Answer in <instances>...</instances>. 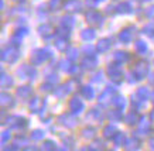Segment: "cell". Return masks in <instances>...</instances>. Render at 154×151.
<instances>
[{
	"mask_svg": "<svg viewBox=\"0 0 154 151\" xmlns=\"http://www.w3.org/2000/svg\"><path fill=\"white\" fill-rule=\"evenodd\" d=\"M27 33H28V30L26 29V27H20V29H17L16 30V34L14 35H17V37H24V35H27Z\"/></svg>",
	"mask_w": 154,
	"mask_h": 151,
	"instance_id": "49",
	"label": "cell"
},
{
	"mask_svg": "<svg viewBox=\"0 0 154 151\" xmlns=\"http://www.w3.org/2000/svg\"><path fill=\"white\" fill-rule=\"evenodd\" d=\"M57 122L62 124V126H65L68 128H74L76 127V124H78V120L75 117L74 113H64V114H60L58 119H57Z\"/></svg>",
	"mask_w": 154,
	"mask_h": 151,
	"instance_id": "7",
	"label": "cell"
},
{
	"mask_svg": "<svg viewBox=\"0 0 154 151\" xmlns=\"http://www.w3.org/2000/svg\"><path fill=\"white\" fill-rule=\"evenodd\" d=\"M107 119H109L110 122H120L122 119H123V113H122V109L115 107L113 110L107 112Z\"/></svg>",
	"mask_w": 154,
	"mask_h": 151,
	"instance_id": "25",
	"label": "cell"
},
{
	"mask_svg": "<svg viewBox=\"0 0 154 151\" xmlns=\"http://www.w3.org/2000/svg\"><path fill=\"white\" fill-rule=\"evenodd\" d=\"M0 99H2V100H0V103H2L3 110H6V109H11L14 106V98L10 93L3 92V93L0 95Z\"/></svg>",
	"mask_w": 154,
	"mask_h": 151,
	"instance_id": "17",
	"label": "cell"
},
{
	"mask_svg": "<svg viewBox=\"0 0 154 151\" xmlns=\"http://www.w3.org/2000/svg\"><path fill=\"white\" fill-rule=\"evenodd\" d=\"M13 146H14V148H20L21 146H27V140H26L23 136H17L16 140H14Z\"/></svg>",
	"mask_w": 154,
	"mask_h": 151,
	"instance_id": "46",
	"label": "cell"
},
{
	"mask_svg": "<svg viewBox=\"0 0 154 151\" xmlns=\"http://www.w3.org/2000/svg\"><path fill=\"white\" fill-rule=\"evenodd\" d=\"M139 122H140V116H139V113H137L136 110H131V112H129V113L125 116V123L129 124V126L137 124Z\"/></svg>",
	"mask_w": 154,
	"mask_h": 151,
	"instance_id": "22",
	"label": "cell"
},
{
	"mask_svg": "<svg viewBox=\"0 0 154 151\" xmlns=\"http://www.w3.org/2000/svg\"><path fill=\"white\" fill-rule=\"evenodd\" d=\"M102 76H103V72H98L94 76V82H102Z\"/></svg>",
	"mask_w": 154,
	"mask_h": 151,
	"instance_id": "54",
	"label": "cell"
},
{
	"mask_svg": "<svg viewBox=\"0 0 154 151\" xmlns=\"http://www.w3.org/2000/svg\"><path fill=\"white\" fill-rule=\"evenodd\" d=\"M129 59H130V55H129V52H126V51H116L113 54V61L116 62V64H119V65L126 64Z\"/></svg>",
	"mask_w": 154,
	"mask_h": 151,
	"instance_id": "21",
	"label": "cell"
},
{
	"mask_svg": "<svg viewBox=\"0 0 154 151\" xmlns=\"http://www.w3.org/2000/svg\"><path fill=\"white\" fill-rule=\"evenodd\" d=\"M141 2H151V0H141Z\"/></svg>",
	"mask_w": 154,
	"mask_h": 151,
	"instance_id": "61",
	"label": "cell"
},
{
	"mask_svg": "<svg viewBox=\"0 0 154 151\" xmlns=\"http://www.w3.org/2000/svg\"><path fill=\"white\" fill-rule=\"evenodd\" d=\"M112 141H113V144L116 147H120V146H125L126 144V141H127V138H126V134L123 131H117L115 136H113V138H112Z\"/></svg>",
	"mask_w": 154,
	"mask_h": 151,
	"instance_id": "24",
	"label": "cell"
},
{
	"mask_svg": "<svg viewBox=\"0 0 154 151\" xmlns=\"http://www.w3.org/2000/svg\"><path fill=\"white\" fill-rule=\"evenodd\" d=\"M96 2H98V3H99V2H103V0H96Z\"/></svg>",
	"mask_w": 154,
	"mask_h": 151,
	"instance_id": "62",
	"label": "cell"
},
{
	"mask_svg": "<svg viewBox=\"0 0 154 151\" xmlns=\"http://www.w3.org/2000/svg\"><path fill=\"white\" fill-rule=\"evenodd\" d=\"M69 31H71V30H68L66 27H62V26H61L60 29H57L55 34H57V37L65 38V40H68V38H69Z\"/></svg>",
	"mask_w": 154,
	"mask_h": 151,
	"instance_id": "42",
	"label": "cell"
},
{
	"mask_svg": "<svg viewBox=\"0 0 154 151\" xmlns=\"http://www.w3.org/2000/svg\"><path fill=\"white\" fill-rule=\"evenodd\" d=\"M0 85H2V88H3V89H9V88H11V86L14 85V80H13V78H11L10 75H7L5 71H2Z\"/></svg>",
	"mask_w": 154,
	"mask_h": 151,
	"instance_id": "23",
	"label": "cell"
},
{
	"mask_svg": "<svg viewBox=\"0 0 154 151\" xmlns=\"http://www.w3.org/2000/svg\"><path fill=\"white\" fill-rule=\"evenodd\" d=\"M125 146H126L127 150H139V148H140V146H141V141L134 136V137H131V138H129Z\"/></svg>",
	"mask_w": 154,
	"mask_h": 151,
	"instance_id": "28",
	"label": "cell"
},
{
	"mask_svg": "<svg viewBox=\"0 0 154 151\" xmlns=\"http://www.w3.org/2000/svg\"><path fill=\"white\" fill-rule=\"evenodd\" d=\"M107 75L110 78V80H113L115 83H120L122 80H123V71H122V68L119 64H112V65H109L107 68Z\"/></svg>",
	"mask_w": 154,
	"mask_h": 151,
	"instance_id": "6",
	"label": "cell"
},
{
	"mask_svg": "<svg viewBox=\"0 0 154 151\" xmlns=\"http://www.w3.org/2000/svg\"><path fill=\"white\" fill-rule=\"evenodd\" d=\"M96 3H98L96 0H86V5H88V6H91V7H94V6L96 5Z\"/></svg>",
	"mask_w": 154,
	"mask_h": 151,
	"instance_id": "55",
	"label": "cell"
},
{
	"mask_svg": "<svg viewBox=\"0 0 154 151\" xmlns=\"http://www.w3.org/2000/svg\"><path fill=\"white\" fill-rule=\"evenodd\" d=\"M112 104L115 107L123 110L125 106H126V99H125L123 96H120V95H115V98H113V100H112Z\"/></svg>",
	"mask_w": 154,
	"mask_h": 151,
	"instance_id": "32",
	"label": "cell"
},
{
	"mask_svg": "<svg viewBox=\"0 0 154 151\" xmlns=\"http://www.w3.org/2000/svg\"><path fill=\"white\" fill-rule=\"evenodd\" d=\"M150 93H151V92H150L147 88H139V90H137V95H139L143 100L150 99Z\"/></svg>",
	"mask_w": 154,
	"mask_h": 151,
	"instance_id": "44",
	"label": "cell"
},
{
	"mask_svg": "<svg viewBox=\"0 0 154 151\" xmlns=\"http://www.w3.org/2000/svg\"><path fill=\"white\" fill-rule=\"evenodd\" d=\"M150 83H151V85H154V74H151V75H150Z\"/></svg>",
	"mask_w": 154,
	"mask_h": 151,
	"instance_id": "57",
	"label": "cell"
},
{
	"mask_svg": "<svg viewBox=\"0 0 154 151\" xmlns=\"http://www.w3.org/2000/svg\"><path fill=\"white\" fill-rule=\"evenodd\" d=\"M62 141H64V144H65V146L72 147V146H74V137L65 136V137H62Z\"/></svg>",
	"mask_w": 154,
	"mask_h": 151,
	"instance_id": "50",
	"label": "cell"
},
{
	"mask_svg": "<svg viewBox=\"0 0 154 151\" xmlns=\"http://www.w3.org/2000/svg\"><path fill=\"white\" fill-rule=\"evenodd\" d=\"M115 95H116V89L115 88H106L102 93L99 95V99H98L99 103H102V104L110 103L113 100V98H115Z\"/></svg>",
	"mask_w": 154,
	"mask_h": 151,
	"instance_id": "10",
	"label": "cell"
},
{
	"mask_svg": "<svg viewBox=\"0 0 154 151\" xmlns=\"http://www.w3.org/2000/svg\"><path fill=\"white\" fill-rule=\"evenodd\" d=\"M116 11L117 13H120V14H130L131 11H133V7H131L130 3H122L116 7Z\"/></svg>",
	"mask_w": 154,
	"mask_h": 151,
	"instance_id": "31",
	"label": "cell"
},
{
	"mask_svg": "<svg viewBox=\"0 0 154 151\" xmlns=\"http://www.w3.org/2000/svg\"><path fill=\"white\" fill-rule=\"evenodd\" d=\"M69 110H71V113H74V114H79L82 113L85 110V104L84 102L79 99V98H76V96H74L72 99L69 100Z\"/></svg>",
	"mask_w": 154,
	"mask_h": 151,
	"instance_id": "11",
	"label": "cell"
},
{
	"mask_svg": "<svg viewBox=\"0 0 154 151\" xmlns=\"http://www.w3.org/2000/svg\"><path fill=\"white\" fill-rule=\"evenodd\" d=\"M57 30H54V27H52L51 24H41L40 27H38V33H40V35H41L42 38H50L52 37L54 34H55Z\"/></svg>",
	"mask_w": 154,
	"mask_h": 151,
	"instance_id": "16",
	"label": "cell"
},
{
	"mask_svg": "<svg viewBox=\"0 0 154 151\" xmlns=\"http://www.w3.org/2000/svg\"><path fill=\"white\" fill-rule=\"evenodd\" d=\"M112 47V40L110 38H100L98 41V45H96V51L103 54V52H107Z\"/></svg>",
	"mask_w": 154,
	"mask_h": 151,
	"instance_id": "20",
	"label": "cell"
},
{
	"mask_svg": "<svg viewBox=\"0 0 154 151\" xmlns=\"http://www.w3.org/2000/svg\"><path fill=\"white\" fill-rule=\"evenodd\" d=\"M42 150H48V151H51V150H57V144L52 140H45V141L42 143V147H41Z\"/></svg>",
	"mask_w": 154,
	"mask_h": 151,
	"instance_id": "45",
	"label": "cell"
},
{
	"mask_svg": "<svg viewBox=\"0 0 154 151\" xmlns=\"http://www.w3.org/2000/svg\"><path fill=\"white\" fill-rule=\"evenodd\" d=\"M149 144H150V148H153V150H154V137H151V138H150Z\"/></svg>",
	"mask_w": 154,
	"mask_h": 151,
	"instance_id": "56",
	"label": "cell"
},
{
	"mask_svg": "<svg viewBox=\"0 0 154 151\" xmlns=\"http://www.w3.org/2000/svg\"><path fill=\"white\" fill-rule=\"evenodd\" d=\"M72 61L71 59H62V61L60 62V69H62L64 72H66V74H69V71H71V68H72Z\"/></svg>",
	"mask_w": 154,
	"mask_h": 151,
	"instance_id": "41",
	"label": "cell"
},
{
	"mask_svg": "<svg viewBox=\"0 0 154 151\" xmlns=\"http://www.w3.org/2000/svg\"><path fill=\"white\" fill-rule=\"evenodd\" d=\"M65 54H66V58L71 59V61H75V59H78V57H79V51L75 47H68Z\"/></svg>",
	"mask_w": 154,
	"mask_h": 151,
	"instance_id": "36",
	"label": "cell"
},
{
	"mask_svg": "<svg viewBox=\"0 0 154 151\" xmlns=\"http://www.w3.org/2000/svg\"><path fill=\"white\" fill-rule=\"evenodd\" d=\"M40 90H41V92H44V93H52V92L55 90V88H54V83H52V82L47 80V82L41 83V86H40Z\"/></svg>",
	"mask_w": 154,
	"mask_h": 151,
	"instance_id": "38",
	"label": "cell"
},
{
	"mask_svg": "<svg viewBox=\"0 0 154 151\" xmlns=\"http://www.w3.org/2000/svg\"><path fill=\"white\" fill-rule=\"evenodd\" d=\"M81 66L84 69H94L98 66V59L95 55H85L82 58V62H81Z\"/></svg>",
	"mask_w": 154,
	"mask_h": 151,
	"instance_id": "14",
	"label": "cell"
},
{
	"mask_svg": "<svg viewBox=\"0 0 154 151\" xmlns=\"http://www.w3.org/2000/svg\"><path fill=\"white\" fill-rule=\"evenodd\" d=\"M134 50H136V52H137V54H146V52H147V50H149V47H147V43H146V41H143V40L136 41Z\"/></svg>",
	"mask_w": 154,
	"mask_h": 151,
	"instance_id": "34",
	"label": "cell"
},
{
	"mask_svg": "<svg viewBox=\"0 0 154 151\" xmlns=\"http://www.w3.org/2000/svg\"><path fill=\"white\" fill-rule=\"evenodd\" d=\"M146 17L150 20H154V6H150L149 9H146Z\"/></svg>",
	"mask_w": 154,
	"mask_h": 151,
	"instance_id": "51",
	"label": "cell"
},
{
	"mask_svg": "<svg viewBox=\"0 0 154 151\" xmlns=\"http://www.w3.org/2000/svg\"><path fill=\"white\" fill-rule=\"evenodd\" d=\"M61 26L62 27H66L68 30H72L75 26V20L72 16H64L62 19H61Z\"/></svg>",
	"mask_w": 154,
	"mask_h": 151,
	"instance_id": "30",
	"label": "cell"
},
{
	"mask_svg": "<svg viewBox=\"0 0 154 151\" xmlns=\"http://www.w3.org/2000/svg\"><path fill=\"white\" fill-rule=\"evenodd\" d=\"M79 72H81V66H78V65H72V68H71V71H69V74L71 75H79Z\"/></svg>",
	"mask_w": 154,
	"mask_h": 151,
	"instance_id": "52",
	"label": "cell"
},
{
	"mask_svg": "<svg viewBox=\"0 0 154 151\" xmlns=\"http://www.w3.org/2000/svg\"><path fill=\"white\" fill-rule=\"evenodd\" d=\"M85 19H86L88 24L94 26V27H102L103 26V16L98 10H88V13L85 14Z\"/></svg>",
	"mask_w": 154,
	"mask_h": 151,
	"instance_id": "5",
	"label": "cell"
},
{
	"mask_svg": "<svg viewBox=\"0 0 154 151\" xmlns=\"http://www.w3.org/2000/svg\"><path fill=\"white\" fill-rule=\"evenodd\" d=\"M64 5H65V0H50L48 7H50V10L57 11V10H60V9H64Z\"/></svg>",
	"mask_w": 154,
	"mask_h": 151,
	"instance_id": "35",
	"label": "cell"
},
{
	"mask_svg": "<svg viewBox=\"0 0 154 151\" xmlns=\"http://www.w3.org/2000/svg\"><path fill=\"white\" fill-rule=\"evenodd\" d=\"M51 51L48 48H38V50H34L31 52V57H30V62L31 65L37 66V65H41L44 62H47L50 58H51Z\"/></svg>",
	"mask_w": 154,
	"mask_h": 151,
	"instance_id": "1",
	"label": "cell"
},
{
	"mask_svg": "<svg viewBox=\"0 0 154 151\" xmlns=\"http://www.w3.org/2000/svg\"><path fill=\"white\" fill-rule=\"evenodd\" d=\"M86 120L88 122H100V120H103V113L100 112V109L92 107L86 114Z\"/></svg>",
	"mask_w": 154,
	"mask_h": 151,
	"instance_id": "18",
	"label": "cell"
},
{
	"mask_svg": "<svg viewBox=\"0 0 154 151\" xmlns=\"http://www.w3.org/2000/svg\"><path fill=\"white\" fill-rule=\"evenodd\" d=\"M44 106H45V100L42 98H33L30 100V112L31 113H40L44 110Z\"/></svg>",
	"mask_w": 154,
	"mask_h": 151,
	"instance_id": "12",
	"label": "cell"
},
{
	"mask_svg": "<svg viewBox=\"0 0 154 151\" xmlns=\"http://www.w3.org/2000/svg\"><path fill=\"white\" fill-rule=\"evenodd\" d=\"M20 58V51L19 47L16 45H11L10 44L9 47H6L3 51H2V59L3 62H7V64H14Z\"/></svg>",
	"mask_w": 154,
	"mask_h": 151,
	"instance_id": "2",
	"label": "cell"
},
{
	"mask_svg": "<svg viewBox=\"0 0 154 151\" xmlns=\"http://www.w3.org/2000/svg\"><path fill=\"white\" fill-rule=\"evenodd\" d=\"M117 131H119V130H117L116 126H113V124H107V126L103 127L102 134H103L105 138H113V136H115Z\"/></svg>",
	"mask_w": 154,
	"mask_h": 151,
	"instance_id": "26",
	"label": "cell"
},
{
	"mask_svg": "<svg viewBox=\"0 0 154 151\" xmlns=\"http://www.w3.org/2000/svg\"><path fill=\"white\" fill-rule=\"evenodd\" d=\"M14 2H17V3H20V2H24V0H14Z\"/></svg>",
	"mask_w": 154,
	"mask_h": 151,
	"instance_id": "60",
	"label": "cell"
},
{
	"mask_svg": "<svg viewBox=\"0 0 154 151\" xmlns=\"http://www.w3.org/2000/svg\"><path fill=\"white\" fill-rule=\"evenodd\" d=\"M131 75L136 78V80H141L144 79L146 76L149 75V64L143 59L137 61L131 68Z\"/></svg>",
	"mask_w": 154,
	"mask_h": 151,
	"instance_id": "3",
	"label": "cell"
},
{
	"mask_svg": "<svg viewBox=\"0 0 154 151\" xmlns=\"http://www.w3.org/2000/svg\"><path fill=\"white\" fill-rule=\"evenodd\" d=\"M10 138H11V131H10V130H5V131L2 133V144L9 143Z\"/></svg>",
	"mask_w": 154,
	"mask_h": 151,
	"instance_id": "47",
	"label": "cell"
},
{
	"mask_svg": "<svg viewBox=\"0 0 154 151\" xmlns=\"http://www.w3.org/2000/svg\"><path fill=\"white\" fill-rule=\"evenodd\" d=\"M150 98H151V99H154V92H151V93H150Z\"/></svg>",
	"mask_w": 154,
	"mask_h": 151,
	"instance_id": "59",
	"label": "cell"
},
{
	"mask_svg": "<svg viewBox=\"0 0 154 151\" xmlns=\"http://www.w3.org/2000/svg\"><path fill=\"white\" fill-rule=\"evenodd\" d=\"M44 136H45V133L42 131V130H40V128H35V130H33V131H31V134H30V138H31L33 141H40V140H42V138H44Z\"/></svg>",
	"mask_w": 154,
	"mask_h": 151,
	"instance_id": "39",
	"label": "cell"
},
{
	"mask_svg": "<svg viewBox=\"0 0 154 151\" xmlns=\"http://www.w3.org/2000/svg\"><path fill=\"white\" fill-rule=\"evenodd\" d=\"M81 93H82V96H84L85 99H88V100L95 98V90L92 86H82L81 88Z\"/></svg>",
	"mask_w": 154,
	"mask_h": 151,
	"instance_id": "29",
	"label": "cell"
},
{
	"mask_svg": "<svg viewBox=\"0 0 154 151\" xmlns=\"http://www.w3.org/2000/svg\"><path fill=\"white\" fill-rule=\"evenodd\" d=\"M150 119H151V120H154V109L151 110V113H150Z\"/></svg>",
	"mask_w": 154,
	"mask_h": 151,
	"instance_id": "58",
	"label": "cell"
},
{
	"mask_svg": "<svg viewBox=\"0 0 154 151\" xmlns=\"http://www.w3.org/2000/svg\"><path fill=\"white\" fill-rule=\"evenodd\" d=\"M151 131V123L147 119H140L137 123V134H149Z\"/></svg>",
	"mask_w": 154,
	"mask_h": 151,
	"instance_id": "19",
	"label": "cell"
},
{
	"mask_svg": "<svg viewBox=\"0 0 154 151\" xmlns=\"http://www.w3.org/2000/svg\"><path fill=\"white\" fill-rule=\"evenodd\" d=\"M64 9L68 13H79L84 9V5L81 0H66L65 5H64Z\"/></svg>",
	"mask_w": 154,
	"mask_h": 151,
	"instance_id": "9",
	"label": "cell"
},
{
	"mask_svg": "<svg viewBox=\"0 0 154 151\" xmlns=\"http://www.w3.org/2000/svg\"><path fill=\"white\" fill-rule=\"evenodd\" d=\"M55 47L58 48L60 51H66V50H68V40H65V38H60V37H57Z\"/></svg>",
	"mask_w": 154,
	"mask_h": 151,
	"instance_id": "40",
	"label": "cell"
},
{
	"mask_svg": "<svg viewBox=\"0 0 154 151\" xmlns=\"http://www.w3.org/2000/svg\"><path fill=\"white\" fill-rule=\"evenodd\" d=\"M143 33L147 34V35H153V34H154V24L153 23L147 24L144 29H143Z\"/></svg>",
	"mask_w": 154,
	"mask_h": 151,
	"instance_id": "48",
	"label": "cell"
},
{
	"mask_svg": "<svg viewBox=\"0 0 154 151\" xmlns=\"http://www.w3.org/2000/svg\"><path fill=\"white\" fill-rule=\"evenodd\" d=\"M16 93H17V96H19L21 100H28L33 98V88L30 85H23L17 89Z\"/></svg>",
	"mask_w": 154,
	"mask_h": 151,
	"instance_id": "13",
	"label": "cell"
},
{
	"mask_svg": "<svg viewBox=\"0 0 154 151\" xmlns=\"http://www.w3.org/2000/svg\"><path fill=\"white\" fill-rule=\"evenodd\" d=\"M133 31H134V27H127V29H123L119 33V40H120L123 44H129L133 40Z\"/></svg>",
	"mask_w": 154,
	"mask_h": 151,
	"instance_id": "15",
	"label": "cell"
},
{
	"mask_svg": "<svg viewBox=\"0 0 154 151\" xmlns=\"http://www.w3.org/2000/svg\"><path fill=\"white\" fill-rule=\"evenodd\" d=\"M106 144H105V141L103 140H95V141H92V144L88 147L89 150H105L106 148Z\"/></svg>",
	"mask_w": 154,
	"mask_h": 151,
	"instance_id": "43",
	"label": "cell"
},
{
	"mask_svg": "<svg viewBox=\"0 0 154 151\" xmlns=\"http://www.w3.org/2000/svg\"><path fill=\"white\" fill-rule=\"evenodd\" d=\"M95 37H96V33H95L94 29H85L82 33H81V38L84 40V41H86V43H91L92 40H95Z\"/></svg>",
	"mask_w": 154,
	"mask_h": 151,
	"instance_id": "27",
	"label": "cell"
},
{
	"mask_svg": "<svg viewBox=\"0 0 154 151\" xmlns=\"http://www.w3.org/2000/svg\"><path fill=\"white\" fill-rule=\"evenodd\" d=\"M5 124H7L10 128H16V130L23 131V130L27 128L28 122H27V119L20 117V116H9L5 120Z\"/></svg>",
	"mask_w": 154,
	"mask_h": 151,
	"instance_id": "4",
	"label": "cell"
},
{
	"mask_svg": "<svg viewBox=\"0 0 154 151\" xmlns=\"http://www.w3.org/2000/svg\"><path fill=\"white\" fill-rule=\"evenodd\" d=\"M64 86H65L66 93L69 95V93H72L76 88H78V80H76V79H69L68 82H65V83H64Z\"/></svg>",
	"mask_w": 154,
	"mask_h": 151,
	"instance_id": "37",
	"label": "cell"
},
{
	"mask_svg": "<svg viewBox=\"0 0 154 151\" xmlns=\"http://www.w3.org/2000/svg\"><path fill=\"white\" fill-rule=\"evenodd\" d=\"M153 64H154V61H153Z\"/></svg>",
	"mask_w": 154,
	"mask_h": 151,
	"instance_id": "63",
	"label": "cell"
},
{
	"mask_svg": "<svg viewBox=\"0 0 154 151\" xmlns=\"http://www.w3.org/2000/svg\"><path fill=\"white\" fill-rule=\"evenodd\" d=\"M81 134H82V137H84V138L92 140V138H95V136H96V128L91 127V126H89V127H85V128H82Z\"/></svg>",
	"mask_w": 154,
	"mask_h": 151,
	"instance_id": "33",
	"label": "cell"
},
{
	"mask_svg": "<svg viewBox=\"0 0 154 151\" xmlns=\"http://www.w3.org/2000/svg\"><path fill=\"white\" fill-rule=\"evenodd\" d=\"M17 74L20 75V78L21 79H30L33 80L35 79V76H37V71H35V68L30 65H21L19 68V71H17Z\"/></svg>",
	"mask_w": 154,
	"mask_h": 151,
	"instance_id": "8",
	"label": "cell"
},
{
	"mask_svg": "<svg viewBox=\"0 0 154 151\" xmlns=\"http://www.w3.org/2000/svg\"><path fill=\"white\" fill-rule=\"evenodd\" d=\"M84 51L86 52V55H94L95 48L92 45H84Z\"/></svg>",
	"mask_w": 154,
	"mask_h": 151,
	"instance_id": "53",
	"label": "cell"
}]
</instances>
